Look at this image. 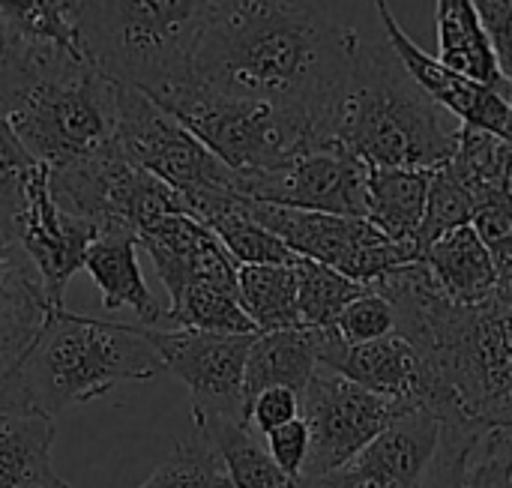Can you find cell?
Masks as SVG:
<instances>
[{
	"mask_svg": "<svg viewBox=\"0 0 512 488\" xmlns=\"http://www.w3.org/2000/svg\"><path fill=\"white\" fill-rule=\"evenodd\" d=\"M60 3L69 9V15H75V9H78V3H81V0H60Z\"/></svg>",
	"mask_w": 512,
	"mask_h": 488,
	"instance_id": "42",
	"label": "cell"
},
{
	"mask_svg": "<svg viewBox=\"0 0 512 488\" xmlns=\"http://www.w3.org/2000/svg\"><path fill=\"white\" fill-rule=\"evenodd\" d=\"M99 228L69 210H63L51 192L48 168L39 162L30 183L27 201L18 222V240L42 276L45 297L51 309H63V294L69 279L84 270V258Z\"/></svg>",
	"mask_w": 512,
	"mask_h": 488,
	"instance_id": "14",
	"label": "cell"
},
{
	"mask_svg": "<svg viewBox=\"0 0 512 488\" xmlns=\"http://www.w3.org/2000/svg\"><path fill=\"white\" fill-rule=\"evenodd\" d=\"M396 399L378 396L357 381L321 366L303 390V420L312 435V453L303 480H318L348 465L363 447H369L390 423L411 414Z\"/></svg>",
	"mask_w": 512,
	"mask_h": 488,
	"instance_id": "10",
	"label": "cell"
},
{
	"mask_svg": "<svg viewBox=\"0 0 512 488\" xmlns=\"http://www.w3.org/2000/svg\"><path fill=\"white\" fill-rule=\"evenodd\" d=\"M138 488H234L219 450L195 429Z\"/></svg>",
	"mask_w": 512,
	"mask_h": 488,
	"instance_id": "31",
	"label": "cell"
},
{
	"mask_svg": "<svg viewBox=\"0 0 512 488\" xmlns=\"http://www.w3.org/2000/svg\"><path fill=\"white\" fill-rule=\"evenodd\" d=\"M0 18L15 36L84 51L78 27L60 0H0Z\"/></svg>",
	"mask_w": 512,
	"mask_h": 488,
	"instance_id": "32",
	"label": "cell"
},
{
	"mask_svg": "<svg viewBox=\"0 0 512 488\" xmlns=\"http://www.w3.org/2000/svg\"><path fill=\"white\" fill-rule=\"evenodd\" d=\"M357 51V33L339 27L315 0H222L186 78L303 114L333 135L330 117Z\"/></svg>",
	"mask_w": 512,
	"mask_h": 488,
	"instance_id": "1",
	"label": "cell"
},
{
	"mask_svg": "<svg viewBox=\"0 0 512 488\" xmlns=\"http://www.w3.org/2000/svg\"><path fill=\"white\" fill-rule=\"evenodd\" d=\"M366 168L345 141L336 135L318 138L294 159L276 171L258 177H240V192L252 201L339 213V216H369L366 201Z\"/></svg>",
	"mask_w": 512,
	"mask_h": 488,
	"instance_id": "12",
	"label": "cell"
},
{
	"mask_svg": "<svg viewBox=\"0 0 512 488\" xmlns=\"http://www.w3.org/2000/svg\"><path fill=\"white\" fill-rule=\"evenodd\" d=\"M222 0H81L72 21L84 54L114 81L150 96L183 81Z\"/></svg>",
	"mask_w": 512,
	"mask_h": 488,
	"instance_id": "6",
	"label": "cell"
},
{
	"mask_svg": "<svg viewBox=\"0 0 512 488\" xmlns=\"http://www.w3.org/2000/svg\"><path fill=\"white\" fill-rule=\"evenodd\" d=\"M51 303L33 261L15 234L0 231V372L9 375L36 333L42 330Z\"/></svg>",
	"mask_w": 512,
	"mask_h": 488,
	"instance_id": "19",
	"label": "cell"
},
{
	"mask_svg": "<svg viewBox=\"0 0 512 488\" xmlns=\"http://www.w3.org/2000/svg\"><path fill=\"white\" fill-rule=\"evenodd\" d=\"M498 66L512 87V0H474Z\"/></svg>",
	"mask_w": 512,
	"mask_h": 488,
	"instance_id": "39",
	"label": "cell"
},
{
	"mask_svg": "<svg viewBox=\"0 0 512 488\" xmlns=\"http://www.w3.org/2000/svg\"><path fill=\"white\" fill-rule=\"evenodd\" d=\"M54 417L0 411V488L66 486L51 465Z\"/></svg>",
	"mask_w": 512,
	"mask_h": 488,
	"instance_id": "23",
	"label": "cell"
},
{
	"mask_svg": "<svg viewBox=\"0 0 512 488\" xmlns=\"http://www.w3.org/2000/svg\"><path fill=\"white\" fill-rule=\"evenodd\" d=\"M333 327L339 330L345 345H366L396 333V309L381 291L369 285L366 294H360L354 303L345 306V312Z\"/></svg>",
	"mask_w": 512,
	"mask_h": 488,
	"instance_id": "36",
	"label": "cell"
},
{
	"mask_svg": "<svg viewBox=\"0 0 512 488\" xmlns=\"http://www.w3.org/2000/svg\"><path fill=\"white\" fill-rule=\"evenodd\" d=\"M438 51L447 66L492 84L512 99L510 81L498 66L474 0H438Z\"/></svg>",
	"mask_w": 512,
	"mask_h": 488,
	"instance_id": "25",
	"label": "cell"
},
{
	"mask_svg": "<svg viewBox=\"0 0 512 488\" xmlns=\"http://www.w3.org/2000/svg\"><path fill=\"white\" fill-rule=\"evenodd\" d=\"M330 132L372 165L417 171L447 165L459 144V129H444L441 105L417 84L390 42L360 45Z\"/></svg>",
	"mask_w": 512,
	"mask_h": 488,
	"instance_id": "5",
	"label": "cell"
},
{
	"mask_svg": "<svg viewBox=\"0 0 512 488\" xmlns=\"http://www.w3.org/2000/svg\"><path fill=\"white\" fill-rule=\"evenodd\" d=\"M195 429L219 450L234 488H309L306 480L288 477L273 462L264 438L249 423L210 417V420H195Z\"/></svg>",
	"mask_w": 512,
	"mask_h": 488,
	"instance_id": "26",
	"label": "cell"
},
{
	"mask_svg": "<svg viewBox=\"0 0 512 488\" xmlns=\"http://www.w3.org/2000/svg\"><path fill=\"white\" fill-rule=\"evenodd\" d=\"M153 99L240 177L276 171L318 138H327V132L303 114L261 99L231 96L192 78L165 87Z\"/></svg>",
	"mask_w": 512,
	"mask_h": 488,
	"instance_id": "7",
	"label": "cell"
},
{
	"mask_svg": "<svg viewBox=\"0 0 512 488\" xmlns=\"http://www.w3.org/2000/svg\"><path fill=\"white\" fill-rule=\"evenodd\" d=\"M321 366L336 369L378 396L408 408H426L444 423H465L438 372L402 333L366 345H345L336 327H321Z\"/></svg>",
	"mask_w": 512,
	"mask_h": 488,
	"instance_id": "13",
	"label": "cell"
},
{
	"mask_svg": "<svg viewBox=\"0 0 512 488\" xmlns=\"http://www.w3.org/2000/svg\"><path fill=\"white\" fill-rule=\"evenodd\" d=\"M474 207H477L474 198L447 171V165L435 168L432 171V183H429V198H426V216H423V225H420V234H417L420 249L426 252L447 231L471 225Z\"/></svg>",
	"mask_w": 512,
	"mask_h": 488,
	"instance_id": "34",
	"label": "cell"
},
{
	"mask_svg": "<svg viewBox=\"0 0 512 488\" xmlns=\"http://www.w3.org/2000/svg\"><path fill=\"white\" fill-rule=\"evenodd\" d=\"M237 294L243 312L252 318L258 333L303 327L294 264H240Z\"/></svg>",
	"mask_w": 512,
	"mask_h": 488,
	"instance_id": "27",
	"label": "cell"
},
{
	"mask_svg": "<svg viewBox=\"0 0 512 488\" xmlns=\"http://www.w3.org/2000/svg\"><path fill=\"white\" fill-rule=\"evenodd\" d=\"M138 246L150 255L168 303L180 297L189 282H210L237 291L240 264L222 240L189 213H168L138 234Z\"/></svg>",
	"mask_w": 512,
	"mask_h": 488,
	"instance_id": "17",
	"label": "cell"
},
{
	"mask_svg": "<svg viewBox=\"0 0 512 488\" xmlns=\"http://www.w3.org/2000/svg\"><path fill=\"white\" fill-rule=\"evenodd\" d=\"M429 183H432V171L387 168V165L369 162L366 168L369 216L366 219H372L384 234H390L399 243H417V234L426 216Z\"/></svg>",
	"mask_w": 512,
	"mask_h": 488,
	"instance_id": "24",
	"label": "cell"
},
{
	"mask_svg": "<svg viewBox=\"0 0 512 488\" xmlns=\"http://www.w3.org/2000/svg\"><path fill=\"white\" fill-rule=\"evenodd\" d=\"M3 378H6V375H3V372H0V387H3Z\"/></svg>",
	"mask_w": 512,
	"mask_h": 488,
	"instance_id": "44",
	"label": "cell"
},
{
	"mask_svg": "<svg viewBox=\"0 0 512 488\" xmlns=\"http://www.w3.org/2000/svg\"><path fill=\"white\" fill-rule=\"evenodd\" d=\"M84 270L102 294L105 312L132 309L141 327H165V309L144 282L138 267V234L126 225L99 228L87 249Z\"/></svg>",
	"mask_w": 512,
	"mask_h": 488,
	"instance_id": "20",
	"label": "cell"
},
{
	"mask_svg": "<svg viewBox=\"0 0 512 488\" xmlns=\"http://www.w3.org/2000/svg\"><path fill=\"white\" fill-rule=\"evenodd\" d=\"M378 15L387 30V42L396 48L402 57L405 69L417 78V84L447 111H453L462 126L486 129L501 135L504 141L512 144V99L495 90L492 84H483L453 66H447L441 57L426 54L396 21L393 9L387 0H378Z\"/></svg>",
	"mask_w": 512,
	"mask_h": 488,
	"instance_id": "16",
	"label": "cell"
},
{
	"mask_svg": "<svg viewBox=\"0 0 512 488\" xmlns=\"http://www.w3.org/2000/svg\"><path fill=\"white\" fill-rule=\"evenodd\" d=\"M165 327H189L207 333H258L240 306V294L210 282H189L165 309Z\"/></svg>",
	"mask_w": 512,
	"mask_h": 488,
	"instance_id": "29",
	"label": "cell"
},
{
	"mask_svg": "<svg viewBox=\"0 0 512 488\" xmlns=\"http://www.w3.org/2000/svg\"><path fill=\"white\" fill-rule=\"evenodd\" d=\"M423 261L444 297H450L453 303L474 306L489 300L501 288L495 261L474 225H462L438 237L423 252Z\"/></svg>",
	"mask_w": 512,
	"mask_h": 488,
	"instance_id": "22",
	"label": "cell"
},
{
	"mask_svg": "<svg viewBox=\"0 0 512 488\" xmlns=\"http://www.w3.org/2000/svg\"><path fill=\"white\" fill-rule=\"evenodd\" d=\"M60 488H69V486H60Z\"/></svg>",
	"mask_w": 512,
	"mask_h": 488,
	"instance_id": "45",
	"label": "cell"
},
{
	"mask_svg": "<svg viewBox=\"0 0 512 488\" xmlns=\"http://www.w3.org/2000/svg\"><path fill=\"white\" fill-rule=\"evenodd\" d=\"M444 435V420L417 408L390 423L339 471L318 477L321 488H420Z\"/></svg>",
	"mask_w": 512,
	"mask_h": 488,
	"instance_id": "15",
	"label": "cell"
},
{
	"mask_svg": "<svg viewBox=\"0 0 512 488\" xmlns=\"http://www.w3.org/2000/svg\"><path fill=\"white\" fill-rule=\"evenodd\" d=\"M6 39H9V27L3 24V18H0V57H3V48H6Z\"/></svg>",
	"mask_w": 512,
	"mask_h": 488,
	"instance_id": "40",
	"label": "cell"
},
{
	"mask_svg": "<svg viewBox=\"0 0 512 488\" xmlns=\"http://www.w3.org/2000/svg\"><path fill=\"white\" fill-rule=\"evenodd\" d=\"M117 147L120 153L177 189L183 198L198 192H240V174L207 150L171 111L150 93L117 81Z\"/></svg>",
	"mask_w": 512,
	"mask_h": 488,
	"instance_id": "8",
	"label": "cell"
},
{
	"mask_svg": "<svg viewBox=\"0 0 512 488\" xmlns=\"http://www.w3.org/2000/svg\"><path fill=\"white\" fill-rule=\"evenodd\" d=\"M318 369H321V327L258 333L246 360V384H243L246 405L270 387H288L303 396V390L309 387Z\"/></svg>",
	"mask_w": 512,
	"mask_h": 488,
	"instance_id": "21",
	"label": "cell"
},
{
	"mask_svg": "<svg viewBox=\"0 0 512 488\" xmlns=\"http://www.w3.org/2000/svg\"><path fill=\"white\" fill-rule=\"evenodd\" d=\"M498 294H501V297H504L507 303H512V279H510V282H504V285L498 288Z\"/></svg>",
	"mask_w": 512,
	"mask_h": 488,
	"instance_id": "41",
	"label": "cell"
},
{
	"mask_svg": "<svg viewBox=\"0 0 512 488\" xmlns=\"http://www.w3.org/2000/svg\"><path fill=\"white\" fill-rule=\"evenodd\" d=\"M159 372L165 366L147 327L51 309L18 366L3 378L0 411L57 417L117 384L150 381Z\"/></svg>",
	"mask_w": 512,
	"mask_h": 488,
	"instance_id": "4",
	"label": "cell"
},
{
	"mask_svg": "<svg viewBox=\"0 0 512 488\" xmlns=\"http://www.w3.org/2000/svg\"><path fill=\"white\" fill-rule=\"evenodd\" d=\"M264 444L273 456V462L294 480H303V471H306V462H309V453H312V435H309V426L303 417L273 429L264 435Z\"/></svg>",
	"mask_w": 512,
	"mask_h": 488,
	"instance_id": "37",
	"label": "cell"
},
{
	"mask_svg": "<svg viewBox=\"0 0 512 488\" xmlns=\"http://www.w3.org/2000/svg\"><path fill=\"white\" fill-rule=\"evenodd\" d=\"M246 210L267 231H273L294 255L321 261L363 285H372L390 270L423 258L417 243L393 240L366 216L297 210L252 198H246Z\"/></svg>",
	"mask_w": 512,
	"mask_h": 488,
	"instance_id": "9",
	"label": "cell"
},
{
	"mask_svg": "<svg viewBox=\"0 0 512 488\" xmlns=\"http://www.w3.org/2000/svg\"><path fill=\"white\" fill-rule=\"evenodd\" d=\"M420 488H512L510 423H444Z\"/></svg>",
	"mask_w": 512,
	"mask_h": 488,
	"instance_id": "18",
	"label": "cell"
},
{
	"mask_svg": "<svg viewBox=\"0 0 512 488\" xmlns=\"http://www.w3.org/2000/svg\"><path fill=\"white\" fill-rule=\"evenodd\" d=\"M447 171L462 183V189L474 198V204H480L486 195L512 186V144L495 132L462 126Z\"/></svg>",
	"mask_w": 512,
	"mask_h": 488,
	"instance_id": "28",
	"label": "cell"
},
{
	"mask_svg": "<svg viewBox=\"0 0 512 488\" xmlns=\"http://www.w3.org/2000/svg\"><path fill=\"white\" fill-rule=\"evenodd\" d=\"M471 225L477 228L480 240L486 243L501 285L512 279V186L486 195L477 210Z\"/></svg>",
	"mask_w": 512,
	"mask_h": 488,
	"instance_id": "35",
	"label": "cell"
},
{
	"mask_svg": "<svg viewBox=\"0 0 512 488\" xmlns=\"http://www.w3.org/2000/svg\"><path fill=\"white\" fill-rule=\"evenodd\" d=\"M294 267H297V306H300L303 327H333L345 312V306L369 291V285L354 282L345 273L312 258L297 255Z\"/></svg>",
	"mask_w": 512,
	"mask_h": 488,
	"instance_id": "30",
	"label": "cell"
},
{
	"mask_svg": "<svg viewBox=\"0 0 512 488\" xmlns=\"http://www.w3.org/2000/svg\"><path fill=\"white\" fill-rule=\"evenodd\" d=\"M372 288L393 303L396 333L429 360L465 423L512 426V303L501 294L474 306L453 303L423 258Z\"/></svg>",
	"mask_w": 512,
	"mask_h": 488,
	"instance_id": "2",
	"label": "cell"
},
{
	"mask_svg": "<svg viewBox=\"0 0 512 488\" xmlns=\"http://www.w3.org/2000/svg\"><path fill=\"white\" fill-rule=\"evenodd\" d=\"M36 159L24 150L9 120L0 111V231L18 237V222L27 201V183L36 171Z\"/></svg>",
	"mask_w": 512,
	"mask_h": 488,
	"instance_id": "33",
	"label": "cell"
},
{
	"mask_svg": "<svg viewBox=\"0 0 512 488\" xmlns=\"http://www.w3.org/2000/svg\"><path fill=\"white\" fill-rule=\"evenodd\" d=\"M0 111L48 171H69L117 144V81L84 51L9 30L0 57Z\"/></svg>",
	"mask_w": 512,
	"mask_h": 488,
	"instance_id": "3",
	"label": "cell"
},
{
	"mask_svg": "<svg viewBox=\"0 0 512 488\" xmlns=\"http://www.w3.org/2000/svg\"><path fill=\"white\" fill-rule=\"evenodd\" d=\"M306 483H309V488H321L318 483H312V480H306Z\"/></svg>",
	"mask_w": 512,
	"mask_h": 488,
	"instance_id": "43",
	"label": "cell"
},
{
	"mask_svg": "<svg viewBox=\"0 0 512 488\" xmlns=\"http://www.w3.org/2000/svg\"><path fill=\"white\" fill-rule=\"evenodd\" d=\"M165 372L186 384L192 420H246V360L258 333H207L189 327H147Z\"/></svg>",
	"mask_w": 512,
	"mask_h": 488,
	"instance_id": "11",
	"label": "cell"
},
{
	"mask_svg": "<svg viewBox=\"0 0 512 488\" xmlns=\"http://www.w3.org/2000/svg\"><path fill=\"white\" fill-rule=\"evenodd\" d=\"M300 414H303V396L288 387H270L246 405V420L261 438L267 432L297 420Z\"/></svg>",
	"mask_w": 512,
	"mask_h": 488,
	"instance_id": "38",
	"label": "cell"
}]
</instances>
